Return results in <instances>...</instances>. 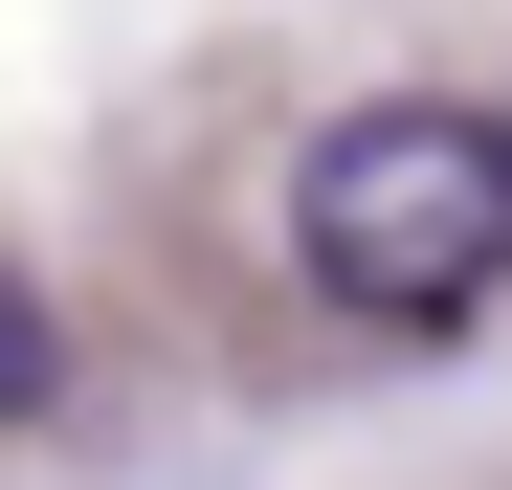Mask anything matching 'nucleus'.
I'll list each match as a JSON object with an SVG mask.
<instances>
[{
    "instance_id": "2",
    "label": "nucleus",
    "mask_w": 512,
    "mask_h": 490,
    "mask_svg": "<svg viewBox=\"0 0 512 490\" xmlns=\"http://www.w3.org/2000/svg\"><path fill=\"white\" fill-rule=\"evenodd\" d=\"M45 401H67V312L0 268V424H45Z\"/></svg>"
},
{
    "instance_id": "1",
    "label": "nucleus",
    "mask_w": 512,
    "mask_h": 490,
    "mask_svg": "<svg viewBox=\"0 0 512 490\" xmlns=\"http://www.w3.org/2000/svg\"><path fill=\"white\" fill-rule=\"evenodd\" d=\"M290 268L357 312V335H446L512 290V112L468 90H379L290 156Z\"/></svg>"
}]
</instances>
